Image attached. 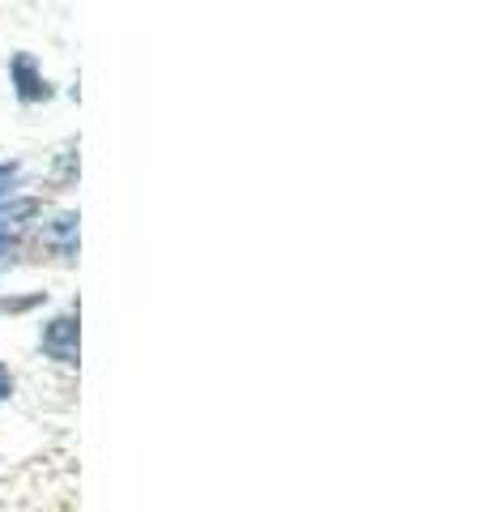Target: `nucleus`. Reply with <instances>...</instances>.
I'll return each mask as SVG.
<instances>
[{
	"label": "nucleus",
	"mask_w": 486,
	"mask_h": 512,
	"mask_svg": "<svg viewBox=\"0 0 486 512\" xmlns=\"http://www.w3.org/2000/svg\"><path fill=\"white\" fill-rule=\"evenodd\" d=\"M43 350L60 363H77V316L64 312L43 325Z\"/></svg>",
	"instance_id": "nucleus-1"
},
{
	"label": "nucleus",
	"mask_w": 486,
	"mask_h": 512,
	"mask_svg": "<svg viewBox=\"0 0 486 512\" xmlns=\"http://www.w3.org/2000/svg\"><path fill=\"white\" fill-rule=\"evenodd\" d=\"M9 77H13V86H18V99L22 103H43L47 94H52V86L43 82V73H39V64L30 52H18L9 60Z\"/></svg>",
	"instance_id": "nucleus-2"
},
{
	"label": "nucleus",
	"mask_w": 486,
	"mask_h": 512,
	"mask_svg": "<svg viewBox=\"0 0 486 512\" xmlns=\"http://www.w3.org/2000/svg\"><path fill=\"white\" fill-rule=\"evenodd\" d=\"M77 210H60L52 222H47V231H43V244L60 252V256H73L77 252Z\"/></svg>",
	"instance_id": "nucleus-3"
},
{
	"label": "nucleus",
	"mask_w": 486,
	"mask_h": 512,
	"mask_svg": "<svg viewBox=\"0 0 486 512\" xmlns=\"http://www.w3.org/2000/svg\"><path fill=\"white\" fill-rule=\"evenodd\" d=\"M9 393H13V372H9L5 363H0V402H5Z\"/></svg>",
	"instance_id": "nucleus-4"
}]
</instances>
